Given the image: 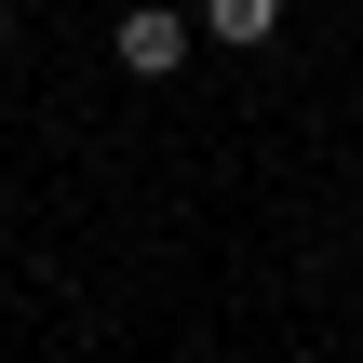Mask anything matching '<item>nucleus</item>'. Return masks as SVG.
Returning a JSON list of instances; mask_svg holds the SVG:
<instances>
[{
  "label": "nucleus",
  "mask_w": 363,
  "mask_h": 363,
  "mask_svg": "<svg viewBox=\"0 0 363 363\" xmlns=\"http://www.w3.org/2000/svg\"><path fill=\"white\" fill-rule=\"evenodd\" d=\"M121 67H135V81H175V67H189V13L121 0Z\"/></svg>",
  "instance_id": "obj_1"
},
{
  "label": "nucleus",
  "mask_w": 363,
  "mask_h": 363,
  "mask_svg": "<svg viewBox=\"0 0 363 363\" xmlns=\"http://www.w3.org/2000/svg\"><path fill=\"white\" fill-rule=\"evenodd\" d=\"M0 27H13V0H0Z\"/></svg>",
  "instance_id": "obj_3"
},
{
  "label": "nucleus",
  "mask_w": 363,
  "mask_h": 363,
  "mask_svg": "<svg viewBox=\"0 0 363 363\" xmlns=\"http://www.w3.org/2000/svg\"><path fill=\"white\" fill-rule=\"evenodd\" d=\"M202 27H216V40H229V54H256V40H269V27H283V0H202Z\"/></svg>",
  "instance_id": "obj_2"
}]
</instances>
